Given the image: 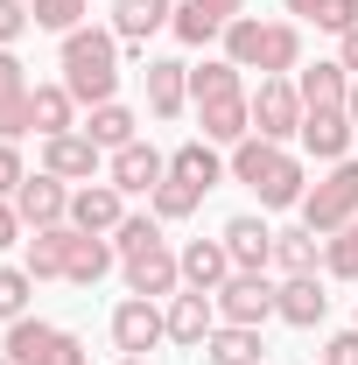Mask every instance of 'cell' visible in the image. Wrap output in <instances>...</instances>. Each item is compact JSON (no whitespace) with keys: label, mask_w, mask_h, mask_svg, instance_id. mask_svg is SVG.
I'll list each match as a JSON object with an SVG mask.
<instances>
[{"label":"cell","mask_w":358,"mask_h":365,"mask_svg":"<svg viewBox=\"0 0 358 365\" xmlns=\"http://www.w3.org/2000/svg\"><path fill=\"white\" fill-rule=\"evenodd\" d=\"M113 260H120V253H113V239H98V232H78V239H71V274H63V281L91 288V281H106V274H113Z\"/></svg>","instance_id":"obj_29"},{"label":"cell","mask_w":358,"mask_h":365,"mask_svg":"<svg viewBox=\"0 0 358 365\" xmlns=\"http://www.w3.org/2000/svg\"><path fill=\"white\" fill-rule=\"evenodd\" d=\"M120 218H127V190H113V182H78V190H71V225L78 232L113 239Z\"/></svg>","instance_id":"obj_10"},{"label":"cell","mask_w":358,"mask_h":365,"mask_svg":"<svg viewBox=\"0 0 358 365\" xmlns=\"http://www.w3.org/2000/svg\"><path fill=\"white\" fill-rule=\"evenodd\" d=\"M98 155H106V148H98L85 127L43 140V169H49V176H63V182H91V176H98Z\"/></svg>","instance_id":"obj_15"},{"label":"cell","mask_w":358,"mask_h":365,"mask_svg":"<svg viewBox=\"0 0 358 365\" xmlns=\"http://www.w3.org/2000/svg\"><path fill=\"white\" fill-rule=\"evenodd\" d=\"M316 7H323V0H288V14H302V21H316Z\"/></svg>","instance_id":"obj_45"},{"label":"cell","mask_w":358,"mask_h":365,"mask_svg":"<svg viewBox=\"0 0 358 365\" xmlns=\"http://www.w3.org/2000/svg\"><path fill=\"white\" fill-rule=\"evenodd\" d=\"M43 365H91V351L78 344V337H71V330H63V337H56V351H49Z\"/></svg>","instance_id":"obj_43"},{"label":"cell","mask_w":358,"mask_h":365,"mask_svg":"<svg viewBox=\"0 0 358 365\" xmlns=\"http://www.w3.org/2000/svg\"><path fill=\"white\" fill-rule=\"evenodd\" d=\"M91 0H36V29H49V36H71V29H85Z\"/></svg>","instance_id":"obj_35"},{"label":"cell","mask_w":358,"mask_h":365,"mask_svg":"<svg viewBox=\"0 0 358 365\" xmlns=\"http://www.w3.org/2000/svg\"><path fill=\"white\" fill-rule=\"evenodd\" d=\"M183 106H190V63L155 56V63H148V113H155V120H176Z\"/></svg>","instance_id":"obj_20"},{"label":"cell","mask_w":358,"mask_h":365,"mask_svg":"<svg viewBox=\"0 0 358 365\" xmlns=\"http://www.w3.org/2000/svg\"><path fill=\"white\" fill-rule=\"evenodd\" d=\"M0 365H14V359H7V351H0Z\"/></svg>","instance_id":"obj_48"},{"label":"cell","mask_w":358,"mask_h":365,"mask_svg":"<svg viewBox=\"0 0 358 365\" xmlns=\"http://www.w3.org/2000/svg\"><path fill=\"white\" fill-rule=\"evenodd\" d=\"M253 134L281 140V148L302 134V91L288 85V78H260V91H253Z\"/></svg>","instance_id":"obj_5"},{"label":"cell","mask_w":358,"mask_h":365,"mask_svg":"<svg viewBox=\"0 0 358 365\" xmlns=\"http://www.w3.org/2000/svg\"><path fill=\"white\" fill-rule=\"evenodd\" d=\"M29 21H36V7H21V0H0V49H14L29 36Z\"/></svg>","instance_id":"obj_37"},{"label":"cell","mask_w":358,"mask_h":365,"mask_svg":"<svg viewBox=\"0 0 358 365\" xmlns=\"http://www.w3.org/2000/svg\"><path fill=\"white\" fill-rule=\"evenodd\" d=\"M197 120H204V140L211 148H239V140L253 134V98L239 91V98H211V106H197Z\"/></svg>","instance_id":"obj_21"},{"label":"cell","mask_w":358,"mask_h":365,"mask_svg":"<svg viewBox=\"0 0 358 365\" xmlns=\"http://www.w3.org/2000/svg\"><path fill=\"white\" fill-rule=\"evenodd\" d=\"M337 63H344V71L358 78V29H352V36H337Z\"/></svg>","instance_id":"obj_44"},{"label":"cell","mask_w":358,"mask_h":365,"mask_svg":"<svg viewBox=\"0 0 358 365\" xmlns=\"http://www.w3.org/2000/svg\"><path fill=\"white\" fill-rule=\"evenodd\" d=\"M71 239H78V225H43L36 239H29L21 267L36 274V281H63V274H71Z\"/></svg>","instance_id":"obj_22"},{"label":"cell","mask_w":358,"mask_h":365,"mask_svg":"<svg viewBox=\"0 0 358 365\" xmlns=\"http://www.w3.org/2000/svg\"><path fill=\"white\" fill-rule=\"evenodd\" d=\"M176 260H183V288H204V295H218L225 281L239 274V267H232V253H225V239H190Z\"/></svg>","instance_id":"obj_17"},{"label":"cell","mask_w":358,"mask_h":365,"mask_svg":"<svg viewBox=\"0 0 358 365\" xmlns=\"http://www.w3.org/2000/svg\"><path fill=\"white\" fill-rule=\"evenodd\" d=\"M344 113H352V127H358V78H352V98H344Z\"/></svg>","instance_id":"obj_46"},{"label":"cell","mask_w":358,"mask_h":365,"mask_svg":"<svg viewBox=\"0 0 358 365\" xmlns=\"http://www.w3.org/2000/svg\"><path fill=\"white\" fill-rule=\"evenodd\" d=\"M21 182H29V169H21V148H14V140H0V197H14Z\"/></svg>","instance_id":"obj_40"},{"label":"cell","mask_w":358,"mask_h":365,"mask_svg":"<svg viewBox=\"0 0 358 365\" xmlns=\"http://www.w3.org/2000/svg\"><path fill=\"white\" fill-rule=\"evenodd\" d=\"M352 113H344V106H316V113H302V148H310L316 162H344V155H352Z\"/></svg>","instance_id":"obj_11"},{"label":"cell","mask_w":358,"mask_h":365,"mask_svg":"<svg viewBox=\"0 0 358 365\" xmlns=\"http://www.w3.org/2000/svg\"><path fill=\"white\" fill-rule=\"evenodd\" d=\"M162 317H169V344H190V351H204V337L225 323L218 317V295H204V288H176Z\"/></svg>","instance_id":"obj_8"},{"label":"cell","mask_w":358,"mask_h":365,"mask_svg":"<svg viewBox=\"0 0 358 365\" xmlns=\"http://www.w3.org/2000/svg\"><path fill=\"white\" fill-rule=\"evenodd\" d=\"M14 211H21V225L43 232V225H71V182L49 176V169H36V176L14 190Z\"/></svg>","instance_id":"obj_7"},{"label":"cell","mask_w":358,"mask_h":365,"mask_svg":"<svg viewBox=\"0 0 358 365\" xmlns=\"http://www.w3.org/2000/svg\"><path fill=\"white\" fill-rule=\"evenodd\" d=\"M169 21H176L169 0H113V36H120V49H148V36L169 29Z\"/></svg>","instance_id":"obj_18"},{"label":"cell","mask_w":358,"mask_h":365,"mask_svg":"<svg viewBox=\"0 0 358 365\" xmlns=\"http://www.w3.org/2000/svg\"><path fill=\"white\" fill-rule=\"evenodd\" d=\"M225 169H232V162H225L211 140H183L176 155H169V176H176V182H190V190H218V182H225Z\"/></svg>","instance_id":"obj_24"},{"label":"cell","mask_w":358,"mask_h":365,"mask_svg":"<svg viewBox=\"0 0 358 365\" xmlns=\"http://www.w3.org/2000/svg\"><path fill=\"white\" fill-rule=\"evenodd\" d=\"M169 176V155L162 148H148V140H127V148H113V190H127V197H155V182Z\"/></svg>","instance_id":"obj_12"},{"label":"cell","mask_w":358,"mask_h":365,"mask_svg":"<svg viewBox=\"0 0 358 365\" xmlns=\"http://www.w3.org/2000/svg\"><path fill=\"white\" fill-rule=\"evenodd\" d=\"M316 29L352 36V29H358V0H323V7H316Z\"/></svg>","instance_id":"obj_38"},{"label":"cell","mask_w":358,"mask_h":365,"mask_svg":"<svg viewBox=\"0 0 358 365\" xmlns=\"http://www.w3.org/2000/svg\"><path fill=\"white\" fill-rule=\"evenodd\" d=\"M120 267H127V288H134V295H148V302L183 288V260L169 253V239H162V246H148V253H134V260H120Z\"/></svg>","instance_id":"obj_14"},{"label":"cell","mask_w":358,"mask_h":365,"mask_svg":"<svg viewBox=\"0 0 358 365\" xmlns=\"http://www.w3.org/2000/svg\"><path fill=\"white\" fill-rule=\"evenodd\" d=\"M14 98H29V71L14 49H0V106H14Z\"/></svg>","instance_id":"obj_39"},{"label":"cell","mask_w":358,"mask_h":365,"mask_svg":"<svg viewBox=\"0 0 358 365\" xmlns=\"http://www.w3.org/2000/svg\"><path fill=\"white\" fill-rule=\"evenodd\" d=\"M29 288H36V274H29V267H0V323H21V317H29Z\"/></svg>","instance_id":"obj_36"},{"label":"cell","mask_w":358,"mask_h":365,"mask_svg":"<svg viewBox=\"0 0 358 365\" xmlns=\"http://www.w3.org/2000/svg\"><path fill=\"white\" fill-rule=\"evenodd\" d=\"M134 127H140V120L127 113V106H120V98H106V106H91V120H85V134L98 140V148H127V140H140Z\"/></svg>","instance_id":"obj_31"},{"label":"cell","mask_w":358,"mask_h":365,"mask_svg":"<svg viewBox=\"0 0 358 365\" xmlns=\"http://www.w3.org/2000/svg\"><path fill=\"white\" fill-rule=\"evenodd\" d=\"M232 182H246L267 211H288V204H302V197H310L302 162H295L281 140H260V134H246L239 148H232Z\"/></svg>","instance_id":"obj_1"},{"label":"cell","mask_w":358,"mask_h":365,"mask_svg":"<svg viewBox=\"0 0 358 365\" xmlns=\"http://www.w3.org/2000/svg\"><path fill=\"white\" fill-rule=\"evenodd\" d=\"M323 365H358V330H337L323 344Z\"/></svg>","instance_id":"obj_41"},{"label":"cell","mask_w":358,"mask_h":365,"mask_svg":"<svg viewBox=\"0 0 358 365\" xmlns=\"http://www.w3.org/2000/svg\"><path fill=\"white\" fill-rule=\"evenodd\" d=\"M162 337H169V317H162L148 295H127V302L113 309V344H120L127 359H148Z\"/></svg>","instance_id":"obj_9"},{"label":"cell","mask_w":358,"mask_h":365,"mask_svg":"<svg viewBox=\"0 0 358 365\" xmlns=\"http://www.w3.org/2000/svg\"><path fill=\"white\" fill-rule=\"evenodd\" d=\"M295 91H302V113L344 106V98H352V71H344V63H310V71L295 78Z\"/></svg>","instance_id":"obj_26"},{"label":"cell","mask_w":358,"mask_h":365,"mask_svg":"<svg viewBox=\"0 0 358 365\" xmlns=\"http://www.w3.org/2000/svg\"><path fill=\"white\" fill-rule=\"evenodd\" d=\"M323 309H330V295H323V281H316V274H288V281H281V295H274V317L295 323V330H316Z\"/></svg>","instance_id":"obj_19"},{"label":"cell","mask_w":358,"mask_h":365,"mask_svg":"<svg viewBox=\"0 0 358 365\" xmlns=\"http://www.w3.org/2000/svg\"><path fill=\"white\" fill-rule=\"evenodd\" d=\"M113 365H148V359H113Z\"/></svg>","instance_id":"obj_47"},{"label":"cell","mask_w":358,"mask_h":365,"mask_svg":"<svg viewBox=\"0 0 358 365\" xmlns=\"http://www.w3.org/2000/svg\"><path fill=\"white\" fill-rule=\"evenodd\" d=\"M239 14H246V0H183L169 29H176V36H183L190 49H204L211 36H225V29H232Z\"/></svg>","instance_id":"obj_13"},{"label":"cell","mask_w":358,"mask_h":365,"mask_svg":"<svg viewBox=\"0 0 358 365\" xmlns=\"http://www.w3.org/2000/svg\"><path fill=\"white\" fill-rule=\"evenodd\" d=\"M197 204H204V190H190V182H176V176H162V182H155V197H148V211H155L162 225H176V218H190Z\"/></svg>","instance_id":"obj_32"},{"label":"cell","mask_w":358,"mask_h":365,"mask_svg":"<svg viewBox=\"0 0 358 365\" xmlns=\"http://www.w3.org/2000/svg\"><path fill=\"white\" fill-rule=\"evenodd\" d=\"M204 359H211V365H260V330H246V323H218V330L204 337Z\"/></svg>","instance_id":"obj_27"},{"label":"cell","mask_w":358,"mask_h":365,"mask_svg":"<svg viewBox=\"0 0 358 365\" xmlns=\"http://www.w3.org/2000/svg\"><path fill=\"white\" fill-rule=\"evenodd\" d=\"M274 295H281V288H274L267 274L239 267V274L218 288V317H225V323H246V330H260V323L274 317Z\"/></svg>","instance_id":"obj_6"},{"label":"cell","mask_w":358,"mask_h":365,"mask_svg":"<svg viewBox=\"0 0 358 365\" xmlns=\"http://www.w3.org/2000/svg\"><path fill=\"white\" fill-rule=\"evenodd\" d=\"M295 211H302V225H310L316 239L344 232V225L358 218V162H352V155H344V162H330V176L316 182V190L295 204Z\"/></svg>","instance_id":"obj_4"},{"label":"cell","mask_w":358,"mask_h":365,"mask_svg":"<svg viewBox=\"0 0 358 365\" xmlns=\"http://www.w3.org/2000/svg\"><path fill=\"white\" fill-rule=\"evenodd\" d=\"M148 246H162V218H155V211H148V218H120L113 253H120V260H134V253H148Z\"/></svg>","instance_id":"obj_34"},{"label":"cell","mask_w":358,"mask_h":365,"mask_svg":"<svg viewBox=\"0 0 358 365\" xmlns=\"http://www.w3.org/2000/svg\"><path fill=\"white\" fill-rule=\"evenodd\" d=\"M239 91H246V78H239L232 56H204V63L190 71V98H197V106H211V98H239Z\"/></svg>","instance_id":"obj_28"},{"label":"cell","mask_w":358,"mask_h":365,"mask_svg":"<svg viewBox=\"0 0 358 365\" xmlns=\"http://www.w3.org/2000/svg\"><path fill=\"white\" fill-rule=\"evenodd\" d=\"M56 337H63L56 323H43V317H21V323H7V344H0V351H7L14 365H43L49 351H56Z\"/></svg>","instance_id":"obj_25"},{"label":"cell","mask_w":358,"mask_h":365,"mask_svg":"<svg viewBox=\"0 0 358 365\" xmlns=\"http://www.w3.org/2000/svg\"><path fill=\"white\" fill-rule=\"evenodd\" d=\"M63 91L85 113L120 91V36L113 29H71L63 36Z\"/></svg>","instance_id":"obj_2"},{"label":"cell","mask_w":358,"mask_h":365,"mask_svg":"<svg viewBox=\"0 0 358 365\" xmlns=\"http://www.w3.org/2000/svg\"><path fill=\"white\" fill-rule=\"evenodd\" d=\"M29 127L43 140H56V134H78V98L63 85H36L29 91Z\"/></svg>","instance_id":"obj_23"},{"label":"cell","mask_w":358,"mask_h":365,"mask_svg":"<svg viewBox=\"0 0 358 365\" xmlns=\"http://www.w3.org/2000/svg\"><path fill=\"white\" fill-rule=\"evenodd\" d=\"M316 260H323V239H316L310 225L274 232V267H281V274H316Z\"/></svg>","instance_id":"obj_30"},{"label":"cell","mask_w":358,"mask_h":365,"mask_svg":"<svg viewBox=\"0 0 358 365\" xmlns=\"http://www.w3.org/2000/svg\"><path fill=\"white\" fill-rule=\"evenodd\" d=\"M225 253H232V267H253V274H267L274 267V232L253 218V211H239V218H225Z\"/></svg>","instance_id":"obj_16"},{"label":"cell","mask_w":358,"mask_h":365,"mask_svg":"<svg viewBox=\"0 0 358 365\" xmlns=\"http://www.w3.org/2000/svg\"><path fill=\"white\" fill-rule=\"evenodd\" d=\"M225 56H232L239 71L288 78V71H295V56H302V36H295V21H260V14H239V21L225 29Z\"/></svg>","instance_id":"obj_3"},{"label":"cell","mask_w":358,"mask_h":365,"mask_svg":"<svg viewBox=\"0 0 358 365\" xmlns=\"http://www.w3.org/2000/svg\"><path fill=\"white\" fill-rule=\"evenodd\" d=\"M21 211H14V197H0V253H7V246H21Z\"/></svg>","instance_id":"obj_42"},{"label":"cell","mask_w":358,"mask_h":365,"mask_svg":"<svg viewBox=\"0 0 358 365\" xmlns=\"http://www.w3.org/2000/svg\"><path fill=\"white\" fill-rule=\"evenodd\" d=\"M323 274H337V281H358V218L344 232H330L323 239Z\"/></svg>","instance_id":"obj_33"}]
</instances>
